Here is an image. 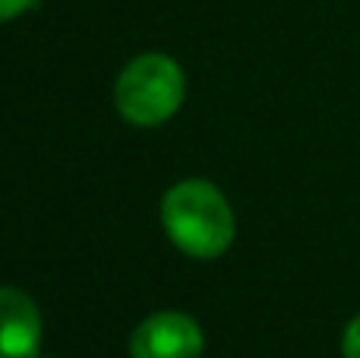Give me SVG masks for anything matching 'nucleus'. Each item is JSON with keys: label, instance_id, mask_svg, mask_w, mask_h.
Returning <instances> with one entry per match:
<instances>
[{"label": "nucleus", "instance_id": "nucleus-1", "mask_svg": "<svg viewBox=\"0 0 360 358\" xmlns=\"http://www.w3.org/2000/svg\"><path fill=\"white\" fill-rule=\"evenodd\" d=\"M162 226L177 251L196 260H215L234 241V213L215 184L186 178L162 200Z\"/></svg>", "mask_w": 360, "mask_h": 358}, {"label": "nucleus", "instance_id": "nucleus-2", "mask_svg": "<svg viewBox=\"0 0 360 358\" xmlns=\"http://www.w3.org/2000/svg\"><path fill=\"white\" fill-rule=\"evenodd\" d=\"M186 76L174 57L162 51L139 54L120 70L114 82V105L133 127H158L184 105Z\"/></svg>", "mask_w": 360, "mask_h": 358}, {"label": "nucleus", "instance_id": "nucleus-3", "mask_svg": "<svg viewBox=\"0 0 360 358\" xmlns=\"http://www.w3.org/2000/svg\"><path fill=\"white\" fill-rule=\"evenodd\" d=\"M133 358H199L202 355V327L190 314L158 311L146 317L130 340Z\"/></svg>", "mask_w": 360, "mask_h": 358}, {"label": "nucleus", "instance_id": "nucleus-4", "mask_svg": "<svg viewBox=\"0 0 360 358\" xmlns=\"http://www.w3.org/2000/svg\"><path fill=\"white\" fill-rule=\"evenodd\" d=\"M41 311L25 292L0 285V358H38Z\"/></svg>", "mask_w": 360, "mask_h": 358}, {"label": "nucleus", "instance_id": "nucleus-5", "mask_svg": "<svg viewBox=\"0 0 360 358\" xmlns=\"http://www.w3.org/2000/svg\"><path fill=\"white\" fill-rule=\"evenodd\" d=\"M35 6H38V0H0V23L25 16V13H32Z\"/></svg>", "mask_w": 360, "mask_h": 358}, {"label": "nucleus", "instance_id": "nucleus-6", "mask_svg": "<svg viewBox=\"0 0 360 358\" xmlns=\"http://www.w3.org/2000/svg\"><path fill=\"white\" fill-rule=\"evenodd\" d=\"M342 355L345 358H360V314L345 327L342 336Z\"/></svg>", "mask_w": 360, "mask_h": 358}]
</instances>
